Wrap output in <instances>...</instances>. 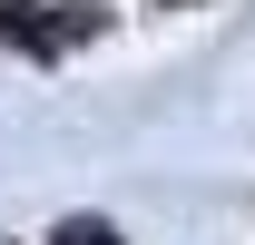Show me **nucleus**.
<instances>
[{
	"label": "nucleus",
	"mask_w": 255,
	"mask_h": 245,
	"mask_svg": "<svg viewBox=\"0 0 255 245\" xmlns=\"http://www.w3.org/2000/svg\"><path fill=\"white\" fill-rule=\"evenodd\" d=\"M59 245H118V226H108V216H69Z\"/></svg>",
	"instance_id": "obj_1"
}]
</instances>
